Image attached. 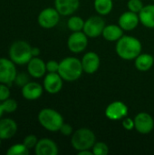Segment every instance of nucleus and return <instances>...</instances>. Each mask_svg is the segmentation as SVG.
<instances>
[{
	"instance_id": "nucleus-1",
	"label": "nucleus",
	"mask_w": 154,
	"mask_h": 155,
	"mask_svg": "<svg viewBox=\"0 0 154 155\" xmlns=\"http://www.w3.org/2000/svg\"><path fill=\"white\" fill-rule=\"evenodd\" d=\"M143 50L141 41L132 35H123L117 42L115 45V51L117 55L126 61L134 60Z\"/></svg>"
},
{
	"instance_id": "nucleus-2",
	"label": "nucleus",
	"mask_w": 154,
	"mask_h": 155,
	"mask_svg": "<svg viewBox=\"0 0 154 155\" xmlns=\"http://www.w3.org/2000/svg\"><path fill=\"white\" fill-rule=\"evenodd\" d=\"M84 73L81 60L74 56H68L59 62L58 74L66 82L78 80Z\"/></svg>"
},
{
	"instance_id": "nucleus-3",
	"label": "nucleus",
	"mask_w": 154,
	"mask_h": 155,
	"mask_svg": "<svg viewBox=\"0 0 154 155\" xmlns=\"http://www.w3.org/2000/svg\"><path fill=\"white\" fill-rule=\"evenodd\" d=\"M37 120L40 125L49 132H59L64 123L62 114L52 108L42 109L38 113Z\"/></svg>"
},
{
	"instance_id": "nucleus-4",
	"label": "nucleus",
	"mask_w": 154,
	"mask_h": 155,
	"mask_svg": "<svg viewBox=\"0 0 154 155\" xmlns=\"http://www.w3.org/2000/svg\"><path fill=\"white\" fill-rule=\"evenodd\" d=\"M9 58L18 65L27 64L32 59V46L25 41L18 40L14 42L8 50Z\"/></svg>"
},
{
	"instance_id": "nucleus-5",
	"label": "nucleus",
	"mask_w": 154,
	"mask_h": 155,
	"mask_svg": "<svg viewBox=\"0 0 154 155\" xmlns=\"http://www.w3.org/2000/svg\"><path fill=\"white\" fill-rule=\"evenodd\" d=\"M96 143V136L94 133L88 128H80L73 133L71 135V145L77 151L92 150Z\"/></svg>"
},
{
	"instance_id": "nucleus-6",
	"label": "nucleus",
	"mask_w": 154,
	"mask_h": 155,
	"mask_svg": "<svg viewBox=\"0 0 154 155\" xmlns=\"http://www.w3.org/2000/svg\"><path fill=\"white\" fill-rule=\"evenodd\" d=\"M61 15L55 7L44 8L37 16L38 25L44 29H52L55 27L60 21Z\"/></svg>"
},
{
	"instance_id": "nucleus-7",
	"label": "nucleus",
	"mask_w": 154,
	"mask_h": 155,
	"mask_svg": "<svg viewBox=\"0 0 154 155\" xmlns=\"http://www.w3.org/2000/svg\"><path fill=\"white\" fill-rule=\"evenodd\" d=\"M15 64L10 58L0 57V83L11 85L16 77Z\"/></svg>"
},
{
	"instance_id": "nucleus-8",
	"label": "nucleus",
	"mask_w": 154,
	"mask_h": 155,
	"mask_svg": "<svg viewBox=\"0 0 154 155\" xmlns=\"http://www.w3.org/2000/svg\"><path fill=\"white\" fill-rule=\"evenodd\" d=\"M105 25V21L102 15H93L84 21L83 31L89 38H95L103 34Z\"/></svg>"
},
{
	"instance_id": "nucleus-9",
	"label": "nucleus",
	"mask_w": 154,
	"mask_h": 155,
	"mask_svg": "<svg viewBox=\"0 0 154 155\" xmlns=\"http://www.w3.org/2000/svg\"><path fill=\"white\" fill-rule=\"evenodd\" d=\"M88 36L84 31L72 32L67 39V46L70 52L74 54H80L84 52L88 46Z\"/></svg>"
},
{
	"instance_id": "nucleus-10",
	"label": "nucleus",
	"mask_w": 154,
	"mask_h": 155,
	"mask_svg": "<svg viewBox=\"0 0 154 155\" xmlns=\"http://www.w3.org/2000/svg\"><path fill=\"white\" fill-rule=\"evenodd\" d=\"M128 106L122 101H114L107 105L105 116L111 121H120L128 115Z\"/></svg>"
},
{
	"instance_id": "nucleus-11",
	"label": "nucleus",
	"mask_w": 154,
	"mask_h": 155,
	"mask_svg": "<svg viewBox=\"0 0 154 155\" xmlns=\"http://www.w3.org/2000/svg\"><path fill=\"white\" fill-rule=\"evenodd\" d=\"M134 129L141 134H149L154 129V120L152 116L146 113L142 112L135 115Z\"/></svg>"
},
{
	"instance_id": "nucleus-12",
	"label": "nucleus",
	"mask_w": 154,
	"mask_h": 155,
	"mask_svg": "<svg viewBox=\"0 0 154 155\" xmlns=\"http://www.w3.org/2000/svg\"><path fill=\"white\" fill-rule=\"evenodd\" d=\"M64 84V79L58 73H47L44 76L43 86L46 93L50 94H58Z\"/></svg>"
},
{
	"instance_id": "nucleus-13",
	"label": "nucleus",
	"mask_w": 154,
	"mask_h": 155,
	"mask_svg": "<svg viewBox=\"0 0 154 155\" xmlns=\"http://www.w3.org/2000/svg\"><path fill=\"white\" fill-rule=\"evenodd\" d=\"M81 63H82L84 73L88 74H93L96 73L100 68L101 59L98 54L90 51L84 54L83 58L81 59Z\"/></svg>"
},
{
	"instance_id": "nucleus-14",
	"label": "nucleus",
	"mask_w": 154,
	"mask_h": 155,
	"mask_svg": "<svg viewBox=\"0 0 154 155\" xmlns=\"http://www.w3.org/2000/svg\"><path fill=\"white\" fill-rule=\"evenodd\" d=\"M27 74L34 78L39 79L44 77L47 71H46V63L38 56L32 57V59L27 63Z\"/></svg>"
},
{
	"instance_id": "nucleus-15",
	"label": "nucleus",
	"mask_w": 154,
	"mask_h": 155,
	"mask_svg": "<svg viewBox=\"0 0 154 155\" xmlns=\"http://www.w3.org/2000/svg\"><path fill=\"white\" fill-rule=\"evenodd\" d=\"M140 24L139 15L130 10L123 13L118 20V25L123 31H133Z\"/></svg>"
},
{
	"instance_id": "nucleus-16",
	"label": "nucleus",
	"mask_w": 154,
	"mask_h": 155,
	"mask_svg": "<svg viewBox=\"0 0 154 155\" xmlns=\"http://www.w3.org/2000/svg\"><path fill=\"white\" fill-rule=\"evenodd\" d=\"M44 91V86L41 85L39 83L29 81L26 84H25L22 87L21 94L25 100L34 101L42 96Z\"/></svg>"
},
{
	"instance_id": "nucleus-17",
	"label": "nucleus",
	"mask_w": 154,
	"mask_h": 155,
	"mask_svg": "<svg viewBox=\"0 0 154 155\" xmlns=\"http://www.w3.org/2000/svg\"><path fill=\"white\" fill-rule=\"evenodd\" d=\"M54 7L63 16L73 15L80 7V0H54Z\"/></svg>"
},
{
	"instance_id": "nucleus-18",
	"label": "nucleus",
	"mask_w": 154,
	"mask_h": 155,
	"mask_svg": "<svg viewBox=\"0 0 154 155\" xmlns=\"http://www.w3.org/2000/svg\"><path fill=\"white\" fill-rule=\"evenodd\" d=\"M57 144L50 138H42L38 140L36 146L34 147V153L36 155H57Z\"/></svg>"
},
{
	"instance_id": "nucleus-19",
	"label": "nucleus",
	"mask_w": 154,
	"mask_h": 155,
	"mask_svg": "<svg viewBox=\"0 0 154 155\" xmlns=\"http://www.w3.org/2000/svg\"><path fill=\"white\" fill-rule=\"evenodd\" d=\"M17 132V124L11 118H0V138L2 140L11 139Z\"/></svg>"
},
{
	"instance_id": "nucleus-20",
	"label": "nucleus",
	"mask_w": 154,
	"mask_h": 155,
	"mask_svg": "<svg viewBox=\"0 0 154 155\" xmlns=\"http://www.w3.org/2000/svg\"><path fill=\"white\" fill-rule=\"evenodd\" d=\"M134 66L138 71L147 72L154 66V56L148 53H141L134 59Z\"/></svg>"
},
{
	"instance_id": "nucleus-21",
	"label": "nucleus",
	"mask_w": 154,
	"mask_h": 155,
	"mask_svg": "<svg viewBox=\"0 0 154 155\" xmlns=\"http://www.w3.org/2000/svg\"><path fill=\"white\" fill-rule=\"evenodd\" d=\"M140 23L150 29H154V4L144 5L138 14Z\"/></svg>"
},
{
	"instance_id": "nucleus-22",
	"label": "nucleus",
	"mask_w": 154,
	"mask_h": 155,
	"mask_svg": "<svg viewBox=\"0 0 154 155\" xmlns=\"http://www.w3.org/2000/svg\"><path fill=\"white\" fill-rule=\"evenodd\" d=\"M102 35L108 42H117L123 35V30L119 25L111 24L105 25Z\"/></svg>"
},
{
	"instance_id": "nucleus-23",
	"label": "nucleus",
	"mask_w": 154,
	"mask_h": 155,
	"mask_svg": "<svg viewBox=\"0 0 154 155\" xmlns=\"http://www.w3.org/2000/svg\"><path fill=\"white\" fill-rule=\"evenodd\" d=\"M93 7L98 15L103 16L109 15L113 8V0H94Z\"/></svg>"
},
{
	"instance_id": "nucleus-24",
	"label": "nucleus",
	"mask_w": 154,
	"mask_h": 155,
	"mask_svg": "<svg viewBox=\"0 0 154 155\" xmlns=\"http://www.w3.org/2000/svg\"><path fill=\"white\" fill-rule=\"evenodd\" d=\"M84 25V20L78 15H71L67 21V27L72 32L83 31Z\"/></svg>"
},
{
	"instance_id": "nucleus-25",
	"label": "nucleus",
	"mask_w": 154,
	"mask_h": 155,
	"mask_svg": "<svg viewBox=\"0 0 154 155\" xmlns=\"http://www.w3.org/2000/svg\"><path fill=\"white\" fill-rule=\"evenodd\" d=\"M29 153L30 150L23 143L13 144L6 151L7 155H28Z\"/></svg>"
},
{
	"instance_id": "nucleus-26",
	"label": "nucleus",
	"mask_w": 154,
	"mask_h": 155,
	"mask_svg": "<svg viewBox=\"0 0 154 155\" xmlns=\"http://www.w3.org/2000/svg\"><path fill=\"white\" fill-rule=\"evenodd\" d=\"M2 105L4 108V112L6 114H12L15 113L18 108V104L15 99L8 98L2 102Z\"/></svg>"
},
{
	"instance_id": "nucleus-27",
	"label": "nucleus",
	"mask_w": 154,
	"mask_h": 155,
	"mask_svg": "<svg viewBox=\"0 0 154 155\" xmlns=\"http://www.w3.org/2000/svg\"><path fill=\"white\" fill-rule=\"evenodd\" d=\"M93 155H107L109 153V147L105 143L96 142L92 148Z\"/></svg>"
},
{
	"instance_id": "nucleus-28",
	"label": "nucleus",
	"mask_w": 154,
	"mask_h": 155,
	"mask_svg": "<svg viewBox=\"0 0 154 155\" xmlns=\"http://www.w3.org/2000/svg\"><path fill=\"white\" fill-rule=\"evenodd\" d=\"M143 0H129L127 3V8L128 10L134 12L136 14H139L141 10L143 8Z\"/></svg>"
},
{
	"instance_id": "nucleus-29",
	"label": "nucleus",
	"mask_w": 154,
	"mask_h": 155,
	"mask_svg": "<svg viewBox=\"0 0 154 155\" xmlns=\"http://www.w3.org/2000/svg\"><path fill=\"white\" fill-rule=\"evenodd\" d=\"M37 142H38V139L35 135L34 134H29L27 136H25L23 140V143L29 149V150H32V149H34V147L36 146L37 144Z\"/></svg>"
},
{
	"instance_id": "nucleus-30",
	"label": "nucleus",
	"mask_w": 154,
	"mask_h": 155,
	"mask_svg": "<svg viewBox=\"0 0 154 155\" xmlns=\"http://www.w3.org/2000/svg\"><path fill=\"white\" fill-rule=\"evenodd\" d=\"M10 95H11V92L9 89V85L0 83V102H3L10 98Z\"/></svg>"
},
{
	"instance_id": "nucleus-31",
	"label": "nucleus",
	"mask_w": 154,
	"mask_h": 155,
	"mask_svg": "<svg viewBox=\"0 0 154 155\" xmlns=\"http://www.w3.org/2000/svg\"><path fill=\"white\" fill-rule=\"evenodd\" d=\"M28 82H29V79H28L27 74H25V73H20V74H16V77H15L14 83H15L17 86L23 87V86H24L25 84H26Z\"/></svg>"
},
{
	"instance_id": "nucleus-32",
	"label": "nucleus",
	"mask_w": 154,
	"mask_h": 155,
	"mask_svg": "<svg viewBox=\"0 0 154 155\" xmlns=\"http://www.w3.org/2000/svg\"><path fill=\"white\" fill-rule=\"evenodd\" d=\"M59 63L55 60H49L46 63V71L47 73H58Z\"/></svg>"
},
{
	"instance_id": "nucleus-33",
	"label": "nucleus",
	"mask_w": 154,
	"mask_h": 155,
	"mask_svg": "<svg viewBox=\"0 0 154 155\" xmlns=\"http://www.w3.org/2000/svg\"><path fill=\"white\" fill-rule=\"evenodd\" d=\"M59 132L64 136H71L73 134V133H74V129H73V126L71 124L64 123V124L61 126Z\"/></svg>"
},
{
	"instance_id": "nucleus-34",
	"label": "nucleus",
	"mask_w": 154,
	"mask_h": 155,
	"mask_svg": "<svg viewBox=\"0 0 154 155\" xmlns=\"http://www.w3.org/2000/svg\"><path fill=\"white\" fill-rule=\"evenodd\" d=\"M123 127L127 130V131H132L134 129V120L132 119V118H129V117H125L123 118Z\"/></svg>"
},
{
	"instance_id": "nucleus-35",
	"label": "nucleus",
	"mask_w": 154,
	"mask_h": 155,
	"mask_svg": "<svg viewBox=\"0 0 154 155\" xmlns=\"http://www.w3.org/2000/svg\"><path fill=\"white\" fill-rule=\"evenodd\" d=\"M41 53V50L39 47H36V46H32V54H33V57H36L40 54Z\"/></svg>"
},
{
	"instance_id": "nucleus-36",
	"label": "nucleus",
	"mask_w": 154,
	"mask_h": 155,
	"mask_svg": "<svg viewBox=\"0 0 154 155\" xmlns=\"http://www.w3.org/2000/svg\"><path fill=\"white\" fill-rule=\"evenodd\" d=\"M78 155H93V153L92 150H83L80 152H77Z\"/></svg>"
},
{
	"instance_id": "nucleus-37",
	"label": "nucleus",
	"mask_w": 154,
	"mask_h": 155,
	"mask_svg": "<svg viewBox=\"0 0 154 155\" xmlns=\"http://www.w3.org/2000/svg\"><path fill=\"white\" fill-rule=\"evenodd\" d=\"M4 108H3V105H2V102H0V118L3 116V114H4Z\"/></svg>"
},
{
	"instance_id": "nucleus-38",
	"label": "nucleus",
	"mask_w": 154,
	"mask_h": 155,
	"mask_svg": "<svg viewBox=\"0 0 154 155\" xmlns=\"http://www.w3.org/2000/svg\"><path fill=\"white\" fill-rule=\"evenodd\" d=\"M2 141H3V140H2V139L0 138V147H1V144H2Z\"/></svg>"
},
{
	"instance_id": "nucleus-39",
	"label": "nucleus",
	"mask_w": 154,
	"mask_h": 155,
	"mask_svg": "<svg viewBox=\"0 0 154 155\" xmlns=\"http://www.w3.org/2000/svg\"><path fill=\"white\" fill-rule=\"evenodd\" d=\"M152 1H154V0H152Z\"/></svg>"
}]
</instances>
